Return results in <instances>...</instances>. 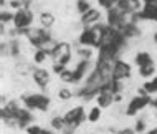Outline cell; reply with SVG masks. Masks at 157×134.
<instances>
[{"instance_id": "cell-38", "label": "cell", "mask_w": 157, "mask_h": 134, "mask_svg": "<svg viewBox=\"0 0 157 134\" xmlns=\"http://www.w3.org/2000/svg\"><path fill=\"white\" fill-rule=\"evenodd\" d=\"M76 128H71V126H65V129L61 131V134H75Z\"/></svg>"}, {"instance_id": "cell-15", "label": "cell", "mask_w": 157, "mask_h": 134, "mask_svg": "<svg viewBox=\"0 0 157 134\" xmlns=\"http://www.w3.org/2000/svg\"><path fill=\"white\" fill-rule=\"evenodd\" d=\"M134 63L137 68H144V66H149V65H155V61L149 52H137L134 55Z\"/></svg>"}, {"instance_id": "cell-17", "label": "cell", "mask_w": 157, "mask_h": 134, "mask_svg": "<svg viewBox=\"0 0 157 134\" xmlns=\"http://www.w3.org/2000/svg\"><path fill=\"white\" fill-rule=\"evenodd\" d=\"M121 32H122V35H124L127 40L137 38V36L141 35V28H139V25H137V23H132V22H129V20H127V22H126V25L121 28Z\"/></svg>"}, {"instance_id": "cell-29", "label": "cell", "mask_w": 157, "mask_h": 134, "mask_svg": "<svg viewBox=\"0 0 157 134\" xmlns=\"http://www.w3.org/2000/svg\"><path fill=\"white\" fill-rule=\"evenodd\" d=\"M60 81L63 83H66V85H75V79H73V70H70V68H66L63 73L60 75Z\"/></svg>"}, {"instance_id": "cell-39", "label": "cell", "mask_w": 157, "mask_h": 134, "mask_svg": "<svg viewBox=\"0 0 157 134\" xmlns=\"http://www.w3.org/2000/svg\"><path fill=\"white\" fill-rule=\"evenodd\" d=\"M146 134H157V126H155V128H152V129H149V131H147Z\"/></svg>"}, {"instance_id": "cell-8", "label": "cell", "mask_w": 157, "mask_h": 134, "mask_svg": "<svg viewBox=\"0 0 157 134\" xmlns=\"http://www.w3.org/2000/svg\"><path fill=\"white\" fill-rule=\"evenodd\" d=\"M99 40V32L96 27H84L78 36V45L86 48H96Z\"/></svg>"}, {"instance_id": "cell-28", "label": "cell", "mask_w": 157, "mask_h": 134, "mask_svg": "<svg viewBox=\"0 0 157 134\" xmlns=\"http://www.w3.org/2000/svg\"><path fill=\"white\" fill-rule=\"evenodd\" d=\"M71 98H75V91H71L70 88H61V90H58V99H61V101H70Z\"/></svg>"}, {"instance_id": "cell-32", "label": "cell", "mask_w": 157, "mask_h": 134, "mask_svg": "<svg viewBox=\"0 0 157 134\" xmlns=\"http://www.w3.org/2000/svg\"><path fill=\"white\" fill-rule=\"evenodd\" d=\"M117 2H119V0H96V3H98L101 8H104V10H109V8L116 7Z\"/></svg>"}, {"instance_id": "cell-43", "label": "cell", "mask_w": 157, "mask_h": 134, "mask_svg": "<svg viewBox=\"0 0 157 134\" xmlns=\"http://www.w3.org/2000/svg\"><path fill=\"white\" fill-rule=\"evenodd\" d=\"M152 81H154V85L157 86V76H154V78H152Z\"/></svg>"}, {"instance_id": "cell-18", "label": "cell", "mask_w": 157, "mask_h": 134, "mask_svg": "<svg viewBox=\"0 0 157 134\" xmlns=\"http://www.w3.org/2000/svg\"><path fill=\"white\" fill-rule=\"evenodd\" d=\"M114 98H116V94L109 93V91H101V93L96 96L98 106H99V108H103V109H106V108L113 106V104L116 103V101H114Z\"/></svg>"}, {"instance_id": "cell-21", "label": "cell", "mask_w": 157, "mask_h": 134, "mask_svg": "<svg viewBox=\"0 0 157 134\" xmlns=\"http://www.w3.org/2000/svg\"><path fill=\"white\" fill-rule=\"evenodd\" d=\"M48 56H50L48 50L36 48L35 52H33V63H35V65H41V63H45V61H46V58H48Z\"/></svg>"}, {"instance_id": "cell-22", "label": "cell", "mask_w": 157, "mask_h": 134, "mask_svg": "<svg viewBox=\"0 0 157 134\" xmlns=\"http://www.w3.org/2000/svg\"><path fill=\"white\" fill-rule=\"evenodd\" d=\"M50 126H52L53 131H60L61 132L63 129H65V126H66L65 118H63V116H53L52 121H50Z\"/></svg>"}, {"instance_id": "cell-3", "label": "cell", "mask_w": 157, "mask_h": 134, "mask_svg": "<svg viewBox=\"0 0 157 134\" xmlns=\"http://www.w3.org/2000/svg\"><path fill=\"white\" fill-rule=\"evenodd\" d=\"M50 58L55 61V63H60L63 66H68L73 58V52H71V45L66 43V41H56L55 47L50 52Z\"/></svg>"}, {"instance_id": "cell-33", "label": "cell", "mask_w": 157, "mask_h": 134, "mask_svg": "<svg viewBox=\"0 0 157 134\" xmlns=\"http://www.w3.org/2000/svg\"><path fill=\"white\" fill-rule=\"evenodd\" d=\"M142 88L146 90V93L149 94V96H152L154 93H157V86L154 85V81H152V79H151V81H146V83H144Z\"/></svg>"}, {"instance_id": "cell-4", "label": "cell", "mask_w": 157, "mask_h": 134, "mask_svg": "<svg viewBox=\"0 0 157 134\" xmlns=\"http://www.w3.org/2000/svg\"><path fill=\"white\" fill-rule=\"evenodd\" d=\"M20 109H22V106H20V103L17 99H10L5 106H2L0 116H2L3 124H7L10 128H17V116H18Z\"/></svg>"}, {"instance_id": "cell-45", "label": "cell", "mask_w": 157, "mask_h": 134, "mask_svg": "<svg viewBox=\"0 0 157 134\" xmlns=\"http://www.w3.org/2000/svg\"><path fill=\"white\" fill-rule=\"evenodd\" d=\"M155 116H157V111H155Z\"/></svg>"}, {"instance_id": "cell-5", "label": "cell", "mask_w": 157, "mask_h": 134, "mask_svg": "<svg viewBox=\"0 0 157 134\" xmlns=\"http://www.w3.org/2000/svg\"><path fill=\"white\" fill-rule=\"evenodd\" d=\"M63 118H65L66 126L78 129L84 121H88V114H86V111H84L83 106H75V108H71V109H68L65 114H63Z\"/></svg>"}, {"instance_id": "cell-27", "label": "cell", "mask_w": 157, "mask_h": 134, "mask_svg": "<svg viewBox=\"0 0 157 134\" xmlns=\"http://www.w3.org/2000/svg\"><path fill=\"white\" fill-rule=\"evenodd\" d=\"M76 55L81 58V60H91L93 58V50L86 48V47H78L76 48Z\"/></svg>"}, {"instance_id": "cell-24", "label": "cell", "mask_w": 157, "mask_h": 134, "mask_svg": "<svg viewBox=\"0 0 157 134\" xmlns=\"http://www.w3.org/2000/svg\"><path fill=\"white\" fill-rule=\"evenodd\" d=\"M75 5H76V12L79 15H84L90 8H93L90 0H75Z\"/></svg>"}, {"instance_id": "cell-40", "label": "cell", "mask_w": 157, "mask_h": 134, "mask_svg": "<svg viewBox=\"0 0 157 134\" xmlns=\"http://www.w3.org/2000/svg\"><path fill=\"white\" fill-rule=\"evenodd\" d=\"M151 106H152V108H154V109L157 111V98H155V99H152V103H151Z\"/></svg>"}, {"instance_id": "cell-10", "label": "cell", "mask_w": 157, "mask_h": 134, "mask_svg": "<svg viewBox=\"0 0 157 134\" xmlns=\"http://www.w3.org/2000/svg\"><path fill=\"white\" fill-rule=\"evenodd\" d=\"M127 22V15H124L122 12H119L116 7L106 10V23L111 28H116V30H121L122 27Z\"/></svg>"}, {"instance_id": "cell-37", "label": "cell", "mask_w": 157, "mask_h": 134, "mask_svg": "<svg viewBox=\"0 0 157 134\" xmlns=\"http://www.w3.org/2000/svg\"><path fill=\"white\" fill-rule=\"evenodd\" d=\"M144 7H157V0H142Z\"/></svg>"}, {"instance_id": "cell-44", "label": "cell", "mask_w": 157, "mask_h": 134, "mask_svg": "<svg viewBox=\"0 0 157 134\" xmlns=\"http://www.w3.org/2000/svg\"><path fill=\"white\" fill-rule=\"evenodd\" d=\"M154 41H155V43H157V32L154 33Z\"/></svg>"}, {"instance_id": "cell-35", "label": "cell", "mask_w": 157, "mask_h": 134, "mask_svg": "<svg viewBox=\"0 0 157 134\" xmlns=\"http://www.w3.org/2000/svg\"><path fill=\"white\" fill-rule=\"evenodd\" d=\"M25 131H27V134H41L43 132V128L38 126V124H30Z\"/></svg>"}, {"instance_id": "cell-20", "label": "cell", "mask_w": 157, "mask_h": 134, "mask_svg": "<svg viewBox=\"0 0 157 134\" xmlns=\"http://www.w3.org/2000/svg\"><path fill=\"white\" fill-rule=\"evenodd\" d=\"M7 43H8V56L18 58L22 55V43H20L18 38H10Z\"/></svg>"}, {"instance_id": "cell-26", "label": "cell", "mask_w": 157, "mask_h": 134, "mask_svg": "<svg viewBox=\"0 0 157 134\" xmlns=\"http://www.w3.org/2000/svg\"><path fill=\"white\" fill-rule=\"evenodd\" d=\"M101 109H103V108H99V106L91 108V109L88 111V121H90V123H98V121L101 119Z\"/></svg>"}, {"instance_id": "cell-31", "label": "cell", "mask_w": 157, "mask_h": 134, "mask_svg": "<svg viewBox=\"0 0 157 134\" xmlns=\"http://www.w3.org/2000/svg\"><path fill=\"white\" fill-rule=\"evenodd\" d=\"M129 2V8H131V13H137V12L142 10L144 3L142 0H127Z\"/></svg>"}, {"instance_id": "cell-30", "label": "cell", "mask_w": 157, "mask_h": 134, "mask_svg": "<svg viewBox=\"0 0 157 134\" xmlns=\"http://www.w3.org/2000/svg\"><path fill=\"white\" fill-rule=\"evenodd\" d=\"M134 131L136 134H146L149 129H147V123H146V119H141L139 118L137 121H136V124H134Z\"/></svg>"}, {"instance_id": "cell-42", "label": "cell", "mask_w": 157, "mask_h": 134, "mask_svg": "<svg viewBox=\"0 0 157 134\" xmlns=\"http://www.w3.org/2000/svg\"><path fill=\"white\" fill-rule=\"evenodd\" d=\"M0 5H2V8H5V5H7V0H0Z\"/></svg>"}, {"instance_id": "cell-6", "label": "cell", "mask_w": 157, "mask_h": 134, "mask_svg": "<svg viewBox=\"0 0 157 134\" xmlns=\"http://www.w3.org/2000/svg\"><path fill=\"white\" fill-rule=\"evenodd\" d=\"M33 20H35V13H33L32 8L23 7L20 10L15 12V18H13V28H18V30H27V28H32Z\"/></svg>"}, {"instance_id": "cell-36", "label": "cell", "mask_w": 157, "mask_h": 134, "mask_svg": "<svg viewBox=\"0 0 157 134\" xmlns=\"http://www.w3.org/2000/svg\"><path fill=\"white\" fill-rule=\"evenodd\" d=\"M52 70H53V73H56L58 76L63 73V71L66 70V66H63V65H60V63H53V66H52Z\"/></svg>"}, {"instance_id": "cell-1", "label": "cell", "mask_w": 157, "mask_h": 134, "mask_svg": "<svg viewBox=\"0 0 157 134\" xmlns=\"http://www.w3.org/2000/svg\"><path fill=\"white\" fill-rule=\"evenodd\" d=\"M25 38L27 41L32 45L33 48H45L48 50V53L52 52V48L55 47L56 41L53 40V35L48 28H43V27H32L28 28L27 33H25Z\"/></svg>"}, {"instance_id": "cell-7", "label": "cell", "mask_w": 157, "mask_h": 134, "mask_svg": "<svg viewBox=\"0 0 157 134\" xmlns=\"http://www.w3.org/2000/svg\"><path fill=\"white\" fill-rule=\"evenodd\" d=\"M152 103V96H141V94H136L129 103H127L126 108V116L132 118V116L139 114L141 111H144L147 106H151Z\"/></svg>"}, {"instance_id": "cell-14", "label": "cell", "mask_w": 157, "mask_h": 134, "mask_svg": "<svg viewBox=\"0 0 157 134\" xmlns=\"http://www.w3.org/2000/svg\"><path fill=\"white\" fill-rule=\"evenodd\" d=\"M30 124H33V114L30 109H27V108H22L18 113V116H17V128L18 129H27Z\"/></svg>"}, {"instance_id": "cell-25", "label": "cell", "mask_w": 157, "mask_h": 134, "mask_svg": "<svg viewBox=\"0 0 157 134\" xmlns=\"http://www.w3.org/2000/svg\"><path fill=\"white\" fill-rule=\"evenodd\" d=\"M137 73L141 78H152L155 73V65H149V66H144V68H137Z\"/></svg>"}, {"instance_id": "cell-12", "label": "cell", "mask_w": 157, "mask_h": 134, "mask_svg": "<svg viewBox=\"0 0 157 134\" xmlns=\"http://www.w3.org/2000/svg\"><path fill=\"white\" fill-rule=\"evenodd\" d=\"M50 78H52V75H50V71L45 70V68H33V71H32V79H33V83L41 90V93L48 88Z\"/></svg>"}, {"instance_id": "cell-34", "label": "cell", "mask_w": 157, "mask_h": 134, "mask_svg": "<svg viewBox=\"0 0 157 134\" xmlns=\"http://www.w3.org/2000/svg\"><path fill=\"white\" fill-rule=\"evenodd\" d=\"M17 71H18V73H30L32 75V71H33V68L28 63H18L17 65Z\"/></svg>"}, {"instance_id": "cell-13", "label": "cell", "mask_w": 157, "mask_h": 134, "mask_svg": "<svg viewBox=\"0 0 157 134\" xmlns=\"http://www.w3.org/2000/svg\"><path fill=\"white\" fill-rule=\"evenodd\" d=\"M101 18H103V13H101L99 8H90V10L86 12L84 15H81V18H79V22H81L83 27H96V25L103 23L101 22Z\"/></svg>"}, {"instance_id": "cell-16", "label": "cell", "mask_w": 157, "mask_h": 134, "mask_svg": "<svg viewBox=\"0 0 157 134\" xmlns=\"http://www.w3.org/2000/svg\"><path fill=\"white\" fill-rule=\"evenodd\" d=\"M139 22H155L157 23V7H142L141 12H137Z\"/></svg>"}, {"instance_id": "cell-2", "label": "cell", "mask_w": 157, "mask_h": 134, "mask_svg": "<svg viewBox=\"0 0 157 134\" xmlns=\"http://www.w3.org/2000/svg\"><path fill=\"white\" fill-rule=\"evenodd\" d=\"M22 103H23V106L30 111L46 113L50 109L52 99H50V96H46L45 93H27V94H22Z\"/></svg>"}, {"instance_id": "cell-11", "label": "cell", "mask_w": 157, "mask_h": 134, "mask_svg": "<svg viewBox=\"0 0 157 134\" xmlns=\"http://www.w3.org/2000/svg\"><path fill=\"white\" fill-rule=\"evenodd\" d=\"M94 66H91V60H79L76 63L75 70H73V79H75V85L81 83L83 79L88 78V75L93 71Z\"/></svg>"}, {"instance_id": "cell-19", "label": "cell", "mask_w": 157, "mask_h": 134, "mask_svg": "<svg viewBox=\"0 0 157 134\" xmlns=\"http://www.w3.org/2000/svg\"><path fill=\"white\" fill-rule=\"evenodd\" d=\"M38 22H40V27L48 28V30H50V28L55 25V22H56V18H55L53 12L43 10V12H40V13H38Z\"/></svg>"}, {"instance_id": "cell-9", "label": "cell", "mask_w": 157, "mask_h": 134, "mask_svg": "<svg viewBox=\"0 0 157 134\" xmlns=\"http://www.w3.org/2000/svg\"><path fill=\"white\" fill-rule=\"evenodd\" d=\"M131 73H132V68L131 65L124 61L122 58H117L113 63V71H111V79L114 81H122V79L131 78Z\"/></svg>"}, {"instance_id": "cell-41", "label": "cell", "mask_w": 157, "mask_h": 134, "mask_svg": "<svg viewBox=\"0 0 157 134\" xmlns=\"http://www.w3.org/2000/svg\"><path fill=\"white\" fill-rule=\"evenodd\" d=\"M41 134H55V131L53 129H43V132Z\"/></svg>"}, {"instance_id": "cell-23", "label": "cell", "mask_w": 157, "mask_h": 134, "mask_svg": "<svg viewBox=\"0 0 157 134\" xmlns=\"http://www.w3.org/2000/svg\"><path fill=\"white\" fill-rule=\"evenodd\" d=\"M13 18H15V12H13V10L2 8V12H0V23H2V25L13 23Z\"/></svg>"}]
</instances>
